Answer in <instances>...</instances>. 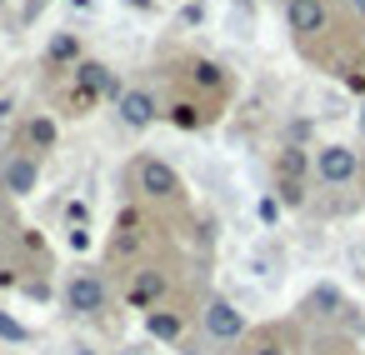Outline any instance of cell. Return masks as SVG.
Masks as SVG:
<instances>
[{
    "label": "cell",
    "mask_w": 365,
    "mask_h": 355,
    "mask_svg": "<svg viewBox=\"0 0 365 355\" xmlns=\"http://www.w3.org/2000/svg\"><path fill=\"white\" fill-rule=\"evenodd\" d=\"M305 310H310V315H340V310H345V300H340V290H335V285H315V290L305 295Z\"/></svg>",
    "instance_id": "4fadbf2b"
},
{
    "label": "cell",
    "mask_w": 365,
    "mask_h": 355,
    "mask_svg": "<svg viewBox=\"0 0 365 355\" xmlns=\"http://www.w3.org/2000/svg\"><path fill=\"white\" fill-rule=\"evenodd\" d=\"M61 295H66V305H71L76 315H101V310L110 305V290H106V280H101L96 270H71Z\"/></svg>",
    "instance_id": "7a4b0ae2"
},
{
    "label": "cell",
    "mask_w": 365,
    "mask_h": 355,
    "mask_svg": "<svg viewBox=\"0 0 365 355\" xmlns=\"http://www.w3.org/2000/svg\"><path fill=\"white\" fill-rule=\"evenodd\" d=\"M255 355H290V350H280V345H260Z\"/></svg>",
    "instance_id": "83f0119b"
},
{
    "label": "cell",
    "mask_w": 365,
    "mask_h": 355,
    "mask_svg": "<svg viewBox=\"0 0 365 355\" xmlns=\"http://www.w3.org/2000/svg\"><path fill=\"white\" fill-rule=\"evenodd\" d=\"M180 330H185V320L175 310H150L145 315V335L150 340H180Z\"/></svg>",
    "instance_id": "7c38bea8"
},
{
    "label": "cell",
    "mask_w": 365,
    "mask_h": 355,
    "mask_svg": "<svg viewBox=\"0 0 365 355\" xmlns=\"http://www.w3.org/2000/svg\"><path fill=\"white\" fill-rule=\"evenodd\" d=\"M76 81H81V86H91L101 101H120V96H125L120 76H115L106 61H81V66H76Z\"/></svg>",
    "instance_id": "9c48e42d"
},
{
    "label": "cell",
    "mask_w": 365,
    "mask_h": 355,
    "mask_svg": "<svg viewBox=\"0 0 365 355\" xmlns=\"http://www.w3.org/2000/svg\"><path fill=\"white\" fill-rule=\"evenodd\" d=\"M200 320H205V335H210V340H220V345H235V340L245 335V315H240L225 295L205 300V315H200Z\"/></svg>",
    "instance_id": "277c9868"
},
{
    "label": "cell",
    "mask_w": 365,
    "mask_h": 355,
    "mask_svg": "<svg viewBox=\"0 0 365 355\" xmlns=\"http://www.w3.org/2000/svg\"><path fill=\"white\" fill-rule=\"evenodd\" d=\"M36 185H41V160H36V155L6 160V170H0V190H6V195L26 200V195H36Z\"/></svg>",
    "instance_id": "8992f818"
},
{
    "label": "cell",
    "mask_w": 365,
    "mask_h": 355,
    "mask_svg": "<svg viewBox=\"0 0 365 355\" xmlns=\"http://www.w3.org/2000/svg\"><path fill=\"white\" fill-rule=\"evenodd\" d=\"M355 170H360V155H355L350 145H325V150L315 155V175H320L325 185H345V180H355Z\"/></svg>",
    "instance_id": "5b68a950"
},
{
    "label": "cell",
    "mask_w": 365,
    "mask_h": 355,
    "mask_svg": "<svg viewBox=\"0 0 365 355\" xmlns=\"http://www.w3.org/2000/svg\"><path fill=\"white\" fill-rule=\"evenodd\" d=\"M360 335H365V325H360Z\"/></svg>",
    "instance_id": "d590c367"
},
{
    "label": "cell",
    "mask_w": 365,
    "mask_h": 355,
    "mask_svg": "<svg viewBox=\"0 0 365 355\" xmlns=\"http://www.w3.org/2000/svg\"><path fill=\"white\" fill-rule=\"evenodd\" d=\"M26 145H36V150H56V145H61V125H56L46 110H36V115L26 120Z\"/></svg>",
    "instance_id": "8fae6325"
},
{
    "label": "cell",
    "mask_w": 365,
    "mask_h": 355,
    "mask_svg": "<svg viewBox=\"0 0 365 355\" xmlns=\"http://www.w3.org/2000/svg\"><path fill=\"white\" fill-rule=\"evenodd\" d=\"M180 21H185V26H200V21H205V6H200V0H185V6H180Z\"/></svg>",
    "instance_id": "7402d4cb"
},
{
    "label": "cell",
    "mask_w": 365,
    "mask_h": 355,
    "mask_svg": "<svg viewBox=\"0 0 365 355\" xmlns=\"http://www.w3.org/2000/svg\"><path fill=\"white\" fill-rule=\"evenodd\" d=\"M275 200H280V205H305V185H300V180H280V185H275Z\"/></svg>",
    "instance_id": "ffe728a7"
},
{
    "label": "cell",
    "mask_w": 365,
    "mask_h": 355,
    "mask_svg": "<svg viewBox=\"0 0 365 355\" xmlns=\"http://www.w3.org/2000/svg\"><path fill=\"white\" fill-rule=\"evenodd\" d=\"M285 26H290L295 36L325 31V0H285Z\"/></svg>",
    "instance_id": "30bf717a"
},
{
    "label": "cell",
    "mask_w": 365,
    "mask_h": 355,
    "mask_svg": "<svg viewBox=\"0 0 365 355\" xmlns=\"http://www.w3.org/2000/svg\"><path fill=\"white\" fill-rule=\"evenodd\" d=\"M71 355H96V350H91V345H76V350H71Z\"/></svg>",
    "instance_id": "1f68e13d"
},
{
    "label": "cell",
    "mask_w": 365,
    "mask_h": 355,
    "mask_svg": "<svg viewBox=\"0 0 365 355\" xmlns=\"http://www.w3.org/2000/svg\"><path fill=\"white\" fill-rule=\"evenodd\" d=\"M180 355H205V350H180Z\"/></svg>",
    "instance_id": "836d02e7"
},
{
    "label": "cell",
    "mask_w": 365,
    "mask_h": 355,
    "mask_svg": "<svg viewBox=\"0 0 365 355\" xmlns=\"http://www.w3.org/2000/svg\"><path fill=\"white\" fill-rule=\"evenodd\" d=\"M66 245L81 255V250H91V235H86V230H66Z\"/></svg>",
    "instance_id": "603a6c76"
},
{
    "label": "cell",
    "mask_w": 365,
    "mask_h": 355,
    "mask_svg": "<svg viewBox=\"0 0 365 355\" xmlns=\"http://www.w3.org/2000/svg\"><path fill=\"white\" fill-rule=\"evenodd\" d=\"M255 215H260V225H280V200L275 195H260L255 200Z\"/></svg>",
    "instance_id": "44dd1931"
},
{
    "label": "cell",
    "mask_w": 365,
    "mask_h": 355,
    "mask_svg": "<svg viewBox=\"0 0 365 355\" xmlns=\"http://www.w3.org/2000/svg\"><path fill=\"white\" fill-rule=\"evenodd\" d=\"M0 340H6V345H26V340H31V325L16 320L6 305H0Z\"/></svg>",
    "instance_id": "e0dca14e"
},
{
    "label": "cell",
    "mask_w": 365,
    "mask_h": 355,
    "mask_svg": "<svg viewBox=\"0 0 365 355\" xmlns=\"http://www.w3.org/2000/svg\"><path fill=\"white\" fill-rule=\"evenodd\" d=\"M0 285H6V290H11V285H26V280H21L16 270H0Z\"/></svg>",
    "instance_id": "4316f807"
},
{
    "label": "cell",
    "mask_w": 365,
    "mask_h": 355,
    "mask_svg": "<svg viewBox=\"0 0 365 355\" xmlns=\"http://www.w3.org/2000/svg\"><path fill=\"white\" fill-rule=\"evenodd\" d=\"M41 61H46V71H76V66L86 61V46H81V36H76V31H56Z\"/></svg>",
    "instance_id": "ba28073f"
},
{
    "label": "cell",
    "mask_w": 365,
    "mask_h": 355,
    "mask_svg": "<svg viewBox=\"0 0 365 355\" xmlns=\"http://www.w3.org/2000/svg\"><path fill=\"white\" fill-rule=\"evenodd\" d=\"M130 185H135V195L140 200H150V205H170V200H180V175H175V165H165L160 155H140L135 160V170H130Z\"/></svg>",
    "instance_id": "6da1fadb"
},
{
    "label": "cell",
    "mask_w": 365,
    "mask_h": 355,
    "mask_svg": "<svg viewBox=\"0 0 365 355\" xmlns=\"http://www.w3.org/2000/svg\"><path fill=\"white\" fill-rule=\"evenodd\" d=\"M0 240H6V220H0Z\"/></svg>",
    "instance_id": "e575fe53"
},
{
    "label": "cell",
    "mask_w": 365,
    "mask_h": 355,
    "mask_svg": "<svg viewBox=\"0 0 365 355\" xmlns=\"http://www.w3.org/2000/svg\"><path fill=\"white\" fill-rule=\"evenodd\" d=\"M355 130H360V135H365V106H360V115H355Z\"/></svg>",
    "instance_id": "f546056e"
},
{
    "label": "cell",
    "mask_w": 365,
    "mask_h": 355,
    "mask_svg": "<svg viewBox=\"0 0 365 355\" xmlns=\"http://www.w3.org/2000/svg\"><path fill=\"white\" fill-rule=\"evenodd\" d=\"M115 115H120V125H125V130H150L165 110H160L155 91H145V86H125V96L115 101Z\"/></svg>",
    "instance_id": "3957f363"
},
{
    "label": "cell",
    "mask_w": 365,
    "mask_h": 355,
    "mask_svg": "<svg viewBox=\"0 0 365 355\" xmlns=\"http://www.w3.org/2000/svg\"><path fill=\"white\" fill-rule=\"evenodd\" d=\"M305 170H310V160H305L300 145H285V150L275 155V175H280V180H300Z\"/></svg>",
    "instance_id": "5bb4252c"
},
{
    "label": "cell",
    "mask_w": 365,
    "mask_h": 355,
    "mask_svg": "<svg viewBox=\"0 0 365 355\" xmlns=\"http://www.w3.org/2000/svg\"><path fill=\"white\" fill-rule=\"evenodd\" d=\"M170 125H180V130H200L205 115H200L195 101H175V106H170Z\"/></svg>",
    "instance_id": "2e32d148"
},
{
    "label": "cell",
    "mask_w": 365,
    "mask_h": 355,
    "mask_svg": "<svg viewBox=\"0 0 365 355\" xmlns=\"http://www.w3.org/2000/svg\"><path fill=\"white\" fill-rule=\"evenodd\" d=\"M350 6H355V11H360V16H365V0H350Z\"/></svg>",
    "instance_id": "d6a6232c"
},
{
    "label": "cell",
    "mask_w": 365,
    "mask_h": 355,
    "mask_svg": "<svg viewBox=\"0 0 365 355\" xmlns=\"http://www.w3.org/2000/svg\"><path fill=\"white\" fill-rule=\"evenodd\" d=\"M71 6H76V11H91V6H96V0H71Z\"/></svg>",
    "instance_id": "4dcf8cb0"
},
{
    "label": "cell",
    "mask_w": 365,
    "mask_h": 355,
    "mask_svg": "<svg viewBox=\"0 0 365 355\" xmlns=\"http://www.w3.org/2000/svg\"><path fill=\"white\" fill-rule=\"evenodd\" d=\"M21 290H26V295H36V300H46V295H51V285H46V280H26Z\"/></svg>",
    "instance_id": "cb8c5ba5"
},
{
    "label": "cell",
    "mask_w": 365,
    "mask_h": 355,
    "mask_svg": "<svg viewBox=\"0 0 365 355\" xmlns=\"http://www.w3.org/2000/svg\"><path fill=\"white\" fill-rule=\"evenodd\" d=\"M91 225V200H66V230H86Z\"/></svg>",
    "instance_id": "d6986e66"
},
{
    "label": "cell",
    "mask_w": 365,
    "mask_h": 355,
    "mask_svg": "<svg viewBox=\"0 0 365 355\" xmlns=\"http://www.w3.org/2000/svg\"><path fill=\"white\" fill-rule=\"evenodd\" d=\"M190 81H195V86H205V91H220V86H225V76H220V66H215V61H195V66H190Z\"/></svg>",
    "instance_id": "ac0fdd59"
},
{
    "label": "cell",
    "mask_w": 365,
    "mask_h": 355,
    "mask_svg": "<svg viewBox=\"0 0 365 355\" xmlns=\"http://www.w3.org/2000/svg\"><path fill=\"white\" fill-rule=\"evenodd\" d=\"M160 295H165V270H155V265H145V270H135L130 275V285H125V300L135 305V310H160Z\"/></svg>",
    "instance_id": "52a82bcc"
},
{
    "label": "cell",
    "mask_w": 365,
    "mask_h": 355,
    "mask_svg": "<svg viewBox=\"0 0 365 355\" xmlns=\"http://www.w3.org/2000/svg\"><path fill=\"white\" fill-rule=\"evenodd\" d=\"M96 101H101V96H96L91 86H81V81L66 91V110H71V115H91V110H96Z\"/></svg>",
    "instance_id": "9a60e30c"
},
{
    "label": "cell",
    "mask_w": 365,
    "mask_h": 355,
    "mask_svg": "<svg viewBox=\"0 0 365 355\" xmlns=\"http://www.w3.org/2000/svg\"><path fill=\"white\" fill-rule=\"evenodd\" d=\"M125 6L140 11V16H155V11H160V0H125Z\"/></svg>",
    "instance_id": "d4e9b609"
},
{
    "label": "cell",
    "mask_w": 365,
    "mask_h": 355,
    "mask_svg": "<svg viewBox=\"0 0 365 355\" xmlns=\"http://www.w3.org/2000/svg\"><path fill=\"white\" fill-rule=\"evenodd\" d=\"M46 6H51V0H31V16H41Z\"/></svg>",
    "instance_id": "f1b7e54d"
},
{
    "label": "cell",
    "mask_w": 365,
    "mask_h": 355,
    "mask_svg": "<svg viewBox=\"0 0 365 355\" xmlns=\"http://www.w3.org/2000/svg\"><path fill=\"white\" fill-rule=\"evenodd\" d=\"M11 115H16V96H0V125H6Z\"/></svg>",
    "instance_id": "484cf974"
}]
</instances>
